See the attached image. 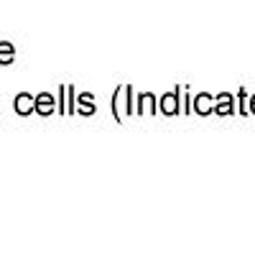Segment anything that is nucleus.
<instances>
[{
	"mask_svg": "<svg viewBox=\"0 0 255 255\" xmlns=\"http://www.w3.org/2000/svg\"><path fill=\"white\" fill-rule=\"evenodd\" d=\"M15 102H18V105H15V108H18V113H28V110H31V97H28V95L18 97Z\"/></svg>",
	"mask_w": 255,
	"mask_h": 255,
	"instance_id": "nucleus-1",
	"label": "nucleus"
},
{
	"mask_svg": "<svg viewBox=\"0 0 255 255\" xmlns=\"http://www.w3.org/2000/svg\"><path fill=\"white\" fill-rule=\"evenodd\" d=\"M36 108L44 110V113H49V110H51V97H49V95H41V97L36 100Z\"/></svg>",
	"mask_w": 255,
	"mask_h": 255,
	"instance_id": "nucleus-2",
	"label": "nucleus"
}]
</instances>
